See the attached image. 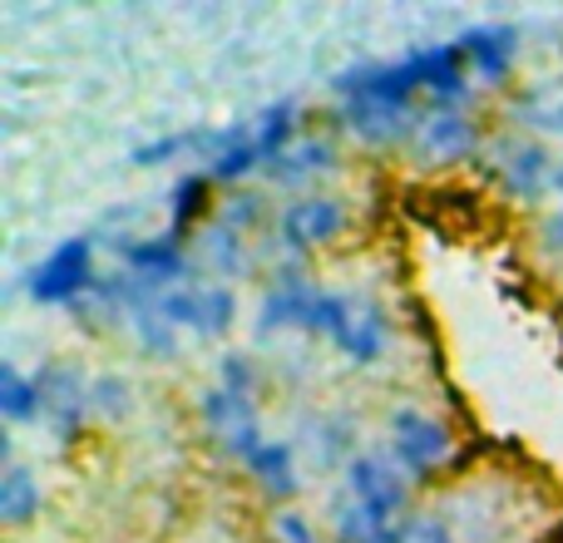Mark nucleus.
<instances>
[{"label": "nucleus", "instance_id": "obj_32", "mask_svg": "<svg viewBox=\"0 0 563 543\" xmlns=\"http://www.w3.org/2000/svg\"><path fill=\"white\" fill-rule=\"evenodd\" d=\"M539 124L549 129V134H563V104H554V109H544V114H539Z\"/></svg>", "mask_w": 563, "mask_h": 543}, {"label": "nucleus", "instance_id": "obj_11", "mask_svg": "<svg viewBox=\"0 0 563 543\" xmlns=\"http://www.w3.org/2000/svg\"><path fill=\"white\" fill-rule=\"evenodd\" d=\"M465 65L475 69L485 85H505V75L515 69V55H519V40L509 25H475L455 40Z\"/></svg>", "mask_w": 563, "mask_h": 543}, {"label": "nucleus", "instance_id": "obj_25", "mask_svg": "<svg viewBox=\"0 0 563 543\" xmlns=\"http://www.w3.org/2000/svg\"><path fill=\"white\" fill-rule=\"evenodd\" d=\"M208 257H213V267L223 272V277H238V272H243V233L218 223L213 233H208Z\"/></svg>", "mask_w": 563, "mask_h": 543}, {"label": "nucleus", "instance_id": "obj_21", "mask_svg": "<svg viewBox=\"0 0 563 543\" xmlns=\"http://www.w3.org/2000/svg\"><path fill=\"white\" fill-rule=\"evenodd\" d=\"M129 326H134L139 346H144L148 356H158V361H174L178 356V326L168 317H158V307L134 311V317H129Z\"/></svg>", "mask_w": 563, "mask_h": 543}, {"label": "nucleus", "instance_id": "obj_9", "mask_svg": "<svg viewBox=\"0 0 563 543\" xmlns=\"http://www.w3.org/2000/svg\"><path fill=\"white\" fill-rule=\"evenodd\" d=\"M554 154H549L544 144H509L505 158H499V178H505V193L519 198V203H534V198H544V188H554Z\"/></svg>", "mask_w": 563, "mask_h": 543}, {"label": "nucleus", "instance_id": "obj_27", "mask_svg": "<svg viewBox=\"0 0 563 543\" xmlns=\"http://www.w3.org/2000/svg\"><path fill=\"white\" fill-rule=\"evenodd\" d=\"M273 534H277V543H321L317 524H311L307 514H297V509H282L273 519Z\"/></svg>", "mask_w": 563, "mask_h": 543}, {"label": "nucleus", "instance_id": "obj_24", "mask_svg": "<svg viewBox=\"0 0 563 543\" xmlns=\"http://www.w3.org/2000/svg\"><path fill=\"white\" fill-rule=\"evenodd\" d=\"M396 529V524H390ZM386 529L376 524V514L371 509H361L356 499H346V505H336V543H380Z\"/></svg>", "mask_w": 563, "mask_h": 543}, {"label": "nucleus", "instance_id": "obj_16", "mask_svg": "<svg viewBox=\"0 0 563 543\" xmlns=\"http://www.w3.org/2000/svg\"><path fill=\"white\" fill-rule=\"evenodd\" d=\"M247 475L257 479V489H263V495L282 499V505H287V499L301 489V479H297V455H291V445H282V440H267V445L257 450L253 459H247Z\"/></svg>", "mask_w": 563, "mask_h": 543}, {"label": "nucleus", "instance_id": "obj_33", "mask_svg": "<svg viewBox=\"0 0 563 543\" xmlns=\"http://www.w3.org/2000/svg\"><path fill=\"white\" fill-rule=\"evenodd\" d=\"M554 188H559V198H563V164H559V174H554Z\"/></svg>", "mask_w": 563, "mask_h": 543}, {"label": "nucleus", "instance_id": "obj_18", "mask_svg": "<svg viewBox=\"0 0 563 543\" xmlns=\"http://www.w3.org/2000/svg\"><path fill=\"white\" fill-rule=\"evenodd\" d=\"M291 134H297V104L282 99V104H267L263 119H257V154H263V168H273L282 154H291Z\"/></svg>", "mask_w": 563, "mask_h": 543}, {"label": "nucleus", "instance_id": "obj_15", "mask_svg": "<svg viewBox=\"0 0 563 543\" xmlns=\"http://www.w3.org/2000/svg\"><path fill=\"white\" fill-rule=\"evenodd\" d=\"M253 168H263V154H257V129H247V124L223 129V134H218V148H213V164H208L213 184H238V178H247Z\"/></svg>", "mask_w": 563, "mask_h": 543}, {"label": "nucleus", "instance_id": "obj_14", "mask_svg": "<svg viewBox=\"0 0 563 543\" xmlns=\"http://www.w3.org/2000/svg\"><path fill=\"white\" fill-rule=\"evenodd\" d=\"M317 281H307L301 272H282L277 287H267L263 297V331H282V326H301L317 301Z\"/></svg>", "mask_w": 563, "mask_h": 543}, {"label": "nucleus", "instance_id": "obj_12", "mask_svg": "<svg viewBox=\"0 0 563 543\" xmlns=\"http://www.w3.org/2000/svg\"><path fill=\"white\" fill-rule=\"evenodd\" d=\"M410 65H416V75H420V89H426L435 104H460V99L470 95L460 45H426L410 55Z\"/></svg>", "mask_w": 563, "mask_h": 543}, {"label": "nucleus", "instance_id": "obj_19", "mask_svg": "<svg viewBox=\"0 0 563 543\" xmlns=\"http://www.w3.org/2000/svg\"><path fill=\"white\" fill-rule=\"evenodd\" d=\"M40 410H45L40 406V380L15 366H0V415H5L10 425H30Z\"/></svg>", "mask_w": 563, "mask_h": 543}, {"label": "nucleus", "instance_id": "obj_1", "mask_svg": "<svg viewBox=\"0 0 563 543\" xmlns=\"http://www.w3.org/2000/svg\"><path fill=\"white\" fill-rule=\"evenodd\" d=\"M95 287H99L95 237H69V243H59L45 263L30 272V297L40 307H69V301L89 297Z\"/></svg>", "mask_w": 563, "mask_h": 543}, {"label": "nucleus", "instance_id": "obj_29", "mask_svg": "<svg viewBox=\"0 0 563 543\" xmlns=\"http://www.w3.org/2000/svg\"><path fill=\"white\" fill-rule=\"evenodd\" d=\"M223 390H233V396H253V361L223 356Z\"/></svg>", "mask_w": 563, "mask_h": 543}, {"label": "nucleus", "instance_id": "obj_26", "mask_svg": "<svg viewBox=\"0 0 563 543\" xmlns=\"http://www.w3.org/2000/svg\"><path fill=\"white\" fill-rule=\"evenodd\" d=\"M89 400H95V410L99 415H109V420L129 415V386L119 376H99L95 386H89Z\"/></svg>", "mask_w": 563, "mask_h": 543}, {"label": "nucleus", "instance_id": "obj_10", "mask_svg": "<svg viewBox=\"0 0 563 543\" xmlns=\"http://www.w3.org/2000/svg\"><path fill=\"white\" fill-rule=\"evenodd\" d=\"M124 272H134L139 281H148V287H158V291L164 287L174 291V281L188 277V253H184V243H178L174 233L139 237V243L124 247Z\"/></svg>", "mask_w": 563, "mask_h": 543}, {"label": "nucleus", "instance_id": "obj_17", "mask_svg": "<svg viewBox=\"0 0 563 543\" xmlns=\"http://www.w3.org/2000/svg\"><path fill=\"white\" fill-rule=\"evenodd\" d=\"M40 514V485L30 469L20 465H5V475H0V519H5L10 529L30 524V519Z\"/></svg>", "mask_w": 563, "mask_h": 543}, {"label": "nucleus", "instance_id": "obj_31", "mask_svg": "<svg viewBox=\"0 0 563 543\" xmlns=\"http://www.w3.org/2000/svg\"><path fill=\"white\" fill-rule=\"evenodd\" d=\"M544 237H549V253L563 257V213H554V218L544 223Z\"/></svg>", "mask_w": 563, "mask_h": 543}, {"label": "nucleus", "instance_id": "obj_3", "mask_svg": "<svg viewBox=\"0 0 563 543\" xmlns=\"http://www.w3.org/2000/svg\"><path fill=\"white\" fill-rule=\"evenodd\" d=\"M346 495L356 499L361 509H371L380 529L406 524L410 489H406V475H400V465L390 455H356V459H346Z\"/></svg>", "mask_w": 563, "mask_h": 543}, {"label": "nucleus", "instance_id": "obj_7", "mask_svg": "<svg viewBox=\"0 0 563 543\" xmlns=\"http://www.w3.org/2000/svg\"><path fill=\"white\" fill-rule=\"evenodd\" d=\"M40 415L49 420V430H55L59 440H75L79 435V425H85V406H89V386L79 380V370L75 366H45L40 370Z\"/></svg>", "mask_w": 563, "mask_h": 543}, {"label": "nucleus", "instance_id": "obj_23", "mask_svg": "<svg viewBox=\"0 0 563 543\" xmlns=\"http://www.w3.org/2000/svg\"><path fill=\"white\" fill-rule=\"evenodd\" d=\"M351 307H356V301H351V297H341V291H317V301H311V311H307V321H301V331H311V336H331V341H336V331L346 326Z\"/></svg>", "mask_w": 563, "mask_h": 543}, {"label": "nucleus", "instance_id": "obj_5", "mask_svg": "<svg viewBox=\"0 0 563 543\" xmlns=\"http://www.w3.org/2000/svg\"><path fill=\"white\" fill-rule=\"evenodd\" d=\"M158 317H168L194 336H223L238 317V301L228 287H174L158 297Z\"/></svg>", "mask_w": 563, "mask_h": 543}, {"label": "nucleus", "instance_id": "obj_4", "mask_svg": "<svg viewBox=\"0 0 563 543\" xmlns=\"http://www.w3.org/2000/svg\"><path fill=\"white\" fill-rule=\"evenodd\" d=\"M198 410H203L208 430L218 435V445H223L233 459H243V465L267 445V440H263V425H257L253 396H233V390L218 386V390H208V396L198 400Z\"/></svg>", "mask_w": 563, "mask_h": 543}, {"label": "nucleus", "instance_id": "obj_20", "mask_svg": "<svg viewBox=\"0 0 563 543\" xmlns=\"http://www.w3.org/2000/svg\"><path fill=\"white\" fill-rule=\"evenodd\" d=\"M336 164V154H331L327 138H307V144H297L291 154H282L267 174L277 178V184H301V178H311L317 168H331Z\"/></svg>", "mask_w": 563, "mask_h": 543}, {"label": "nucleus", "instance_id": "obj_8", "mask_svg": "<svg viewBox=\"0 0 563 543\" xmlns=\"http://www.w3.org/2000/svg\"><path fill=\"white\" fill-rule=\"evenodd\" d=\"M410 144L430 164H455V158H470L479 148V129H475V119L455 114V109H435V114L420 119Z\"/></svg>", "mask_w": 563, "mask_h": 543}, {"label": "nucleus", "instance_id": "obj_2", "mask_svg": "<svg viewBox=\"0 0 563 543\" xmlns=\"http://www.w3.org/2000/svg\"><path fill=\"white\" fill-rule=\"evenodd\" d=\"M390 459L406 479H435L450 459V430L426 410H390Z\"/></svg>", "mask_w": 563, "mask_h": 543}, {"label": "nucleus", "instance_id": "obj_6", "mask_svg": "<svg viewBox=\"0 0 563 543\" xmlns=\"http://www.w3.org/2000/svg\"><path fill=\"white\" fill-rule=\"evenodd\" d=\"M341 228H346V208H341L336 198H297V203H287L277 218V237L291 253L336 243Z\"/></svg>", "mask_w": 563, "mask_h": 543}, {"label": "nucleus", "instance_id": "obj_13", "mask_svg": "<svg viewBox=\"0 0 563 543\" xmlns=\"http://www.w3.org/2000/svg\"><path fill=\"white\" fill-rule=\"evenodd\" d=\"M386 341H390V321L380 317V307H371V301H356L346 326L336 331V351L346 361H356V366H376V361L386 356Z\"/></svg>", "mask_w": 563, "mask_h": 543}, {"label": "nucleus", "instance_id": "obj_28", "mask_svg": "<svg viewBox=\"0 0 563 543\" xmlns=\"http://www.w3.org/2000/svg\"><path fill=\"white\" fill-rule=\"evenodd\" d=\"M406 543H460V539H455V529H450L445 519L420 514V519H410L406 524Z\"/></svg>", "mask_w": 563, "mask_h": 543}, {"label": "nucleus", "instance_id": "obj_22", "mask_svg": "<svg viewBox=\"0 0 563 543\" xmlns=\"http://www.w3.org/2000/svg\"><path fill=\"white\" fill-rule=\"evenodd\" d=\"M208 193H213V174H188L174 184V203H168V213H174V237L198 223V213L208 208Z\"/></svg>", "mask_w": 563, "mask_h": 543}, {"label": "nucleus", "instance_id": "obj_30", "mask_svg": "<svg viewBox=\"0 0 563 543\" xmlns=\"http://www.w3.org/2000/svg\"><path fill=\"white\" fill-rule=\"evenodd\" d=\"M257 213H263V203H257L253 193H243L238 203L223 208V228H233V233H247V228L257 223Z\"/></svg>", "mask_w": 563, "mask_h": 543}]
</instances>
